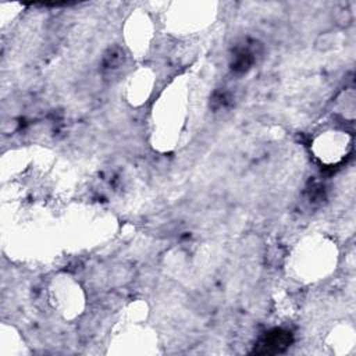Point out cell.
Wrapping results in <instances>:
<instances>
[{"label":"cell","instance_id":"1","mask_svg":"<svg viewBox=\"0 0 356 356\" xmlns=\"http://www.w3.org/2000/svg\"><path fill=\"white\" fill-rule=\"evenodd\" d=\"M291 343V334L282 330H275L268 332L260 342V345H257V349H254V352L257 353H280L282 352L285 348H288Z\"/></svg>","mask_w":356,"mask_h":356}]
</instances>
